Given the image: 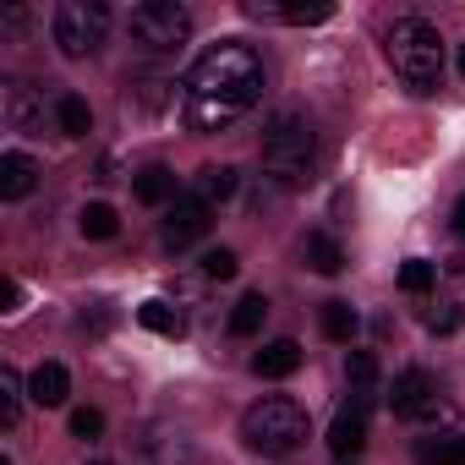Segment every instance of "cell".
<instances>
[{
  "mask_svg": "<svg viewBox=\"0 0 465 465\" xmlns=\"http://www.w3.org/2000/svg\"><path fill=\"white\" fill-rule=\"evenodd\" d=\"M263 99V55L242 39H219L181 83V121L192 132H224Z\"/></svg>",
  "mask_w": 465,
  "mask_h": 465,
  "instance_id": "1",
  "label": "cell"
},
{
  "mask_svg": "<svg viewBox=\"0 0 465 465\" xmlns=\"http://www.w3.org/2000/svg\"><path fill=\"white\" fill-rule=\"evenodd\" d=\"M383 55H389L394 77L411 94H432L438 77H443V39H438V28L427 17H400L383 34Z\"/></svg>",
  "mask_w": 465,
  "mask_h": 465,
  "instance_id": "2",
  "label": "cell"
},
{
  "mask_svg": "<svg viewBox=\"0 0 465 465\" xmlns=\"http://www.w3.org/2000/svg\"><path fill=\"white\" fill-rule=\"evenodd\" d=\"M263 170L280 186H307L318 175V132L302 115H274L263 132Z\"/></svg>",
  "mask_w": 465,
  "mask_h": 465,
  "instance_id": "3",
  "label": "cell"
},
{
  "mask_svg": "<svg viewBox=\"0 0 465 465\" xmlns=\"http://www.w3.org/2000/svg\"><path fill=\"white\" fill-rule=\"evenodd\" d=\"M242 438H247V449L280 460V454H291V449L307 443V411L296 400H285V394H269V400H258L242 416Z\"/></svg>",
  "mask_w": 465,
  "mask_h": 465,
  "instance_id": "4",
  "label": "cell"
},
{
  "mask_svg": "<svg viewBox=\"0 0 465 465\" xmlns=\"http://www.w3.org/2000/svg\"><path fill=\"white\" fill-rule=\"evenodd\" d=\"M126 34H132L137 50L170 55V50H181L192 39V12L175 6V0H143V6H132V17H126Z\"/></svg>",
  "mask_w": 465,
  "mask_h": 465,
  "instance_id": "5",
  "label": "cell"
},
{
  "mask_svg": "<svg viewBox=\"0 0 465 465\" xmlns=\"http://www.w3.org/2000/svg\"><path fill=\"white\" fill-rule=\"evenodd\" d=\"M110 34V12L99 6V0H66V6H55V45L61 55L83 61V55H99Z\"/></svg>",
  "mask_w": 465,
  "mask_h": 465,
  "instance_id": "6",
  "label": "cell"
},
{
  "mask_svg": "<svg viewBox=\"0 0 465 465\" xmlns=\"http://www.w3.org/2000/svg\"><path fill=\"white\" fill-rule=\"evenodd\" d=\"M389 405H394V416H416V421H449V416H454V405L443 400L438 378H432V372H421V367H411V372H400V378H394Z\"/></svg>",
  "mask_w": 465,
  "mask_h": 465,
  "instance_id": "7",
  "label": "cell"
},
{
  "mask_svg": "<svg viewBox=\"0 0 465 465\" xmlns=\"http://www.w3.org/2000/svg\"><path fill=\"white\" fill-rule=\"evenodd\" d=\"M208 213H213V208H208L197 192L175 197V203H170V213H164V224H159L164 247H170V252H181V247H192L197 236H208Z\"/></svg>",
  "mask_w": 465,
  "mask_h": 465,
  "instance_id": "8",
  "label": "cell"
},
{
  "mask_svg": "<svg viewBox=\"0 0 465 465\" xmlns=\"http://www.w3.org/2000/svg\"><path fill=\"white\" fill-rule=\"evenodd\" d=\"M329 449H334L340 460H351V454L367 449V400L340 405V416H334V427H329Z\"/></svg>",
  "mask_w": 465,
  "mask_h": 465,
  "instance_id": "9",
  "label": "cell"
},
{
  "mask_svg": "<svg viewBox=\"0 0 465 465\" xmlns=\"http://www.w3.org/2000/svg\"><path fill=\"white\" fill-rule=\"evenodd\" d=\"M6 121H12L17 132H45V99H39V88L12 83V88H6Z\"/></svg>",
  "mask_w": 465,
  "mask_h": 465,
  "instance_id": "10",
  "label": "cell"
},
{
  "mask_svg": "<svg viewBox=\"0 0 465 465\" xmlns=\"http://www.w3.org/2000/svg\"><path fill=\"white\" fill-rule=\"evenodd\" d=\"M34 186H39V164L28 153H6V159H0V197H6V203H23Z\"/></svg>",
  "mask_w": 465,
  "mask_h": 465,
  "instance_id": "11",
  "label": "cell"
},
{
  "mask_svg": "<svg viewBox=\"0 0 465 465\" xmlns=\"http://www.w3.org/2000/svg\"><path fill=\"white\" fill-rule=\"evenodd\" d=\"M302 367V345L296 340H269L258 356H252V372L258 378H291Z\"/></svg>",
  "mask_w": 465,
  "mask_h": 465,
  "instance_id": "12",
  "label": "cell"
},
{
  "mask_svg": "<svg viewBox=\"0 0 465 465\" xmlns=\"http://www.w3.org/2000/svg\"><path fill=\"white\" fill-rule=\"evenodd\" d=\"M28 394H34V405H66V394H72L66 367L61 361H39L34 378H28Z\"/></svg>",
  "mask_w": 465,
  "mask_h": 465,
  "instance_id": "13",
  "label": "cell"
},
{
  "mask_svg": "<svg viewBox=\"0 0 465 465\" xmlns=\"http://www.w3.org/2000/svg\"><path fill=\"white\" fill-rule=\"evenodd\" d=\"M50 115H55V132H61V137H88V132H94V110H88V99H77V94H55Z\"/></svg>",
  "mask_w": 465,
  "mask_h": 465,
  "instance_id": "14",
  "label": "cell"
},
{
  "mask_svg": "<svg viewBox=\"0 0 465 465\" xmlns=\"http://www.w3.org/2000/svg\"><path fill=\"white\" fill-rule=\"evenodd\" d=\"M236 186H242V175H236V164H208L203 175H197V197L213 208V203H230L236 197Z\"/></svg>",
  "mask_w": 465,
  "mask_h": 465,
  "instance_id": "15",
  "label": "cell"
},
{
  "mask_svg": "<svg viewBox=\"0 0 465 465\" xmlns=\"http://www.w3.org/2000/svg\"><path fill=\"white\" fill-rule=\"evenodd\" d=\"M137 323L153 329V334H164V340H181V334H186V318H181L170 302H143V307H137Z\"/></svg>",
  "mask_w": 465,
  "mask_h": 465,
  "instance_id": "16",
  "label": "cell"
},
{
  "mask_svg": "<svg viewBox=\"0 0 465 465\" xmlns=\"http://www.w3.org/2000/svg\"><path fill=\"white\" fill-rule=\"evenodd\" d=\"M302 252H307V263H312L318 274H340V269H345V252H340V242L329 236V230H312Z\"/></svg>",
  "mask_w": 465,
  "mask_h": 465,
  "instance_id": "17",
  "label": "cell"
},
{
  "mask_svg": "<svg viewBox=\"0 0 465 465\" xmlns=\"http://www.w3.org/2000/svg\"><path fill=\"white\" fill-rule=\"evenodd\" d=\"M263 318H269V302L252 291V296H242L236 307H230V334L247 340V334H258V329H263Z\"/></svg>",
  "mask_w": 465,
  "mask_h": 465,
  "instance_id": "18",
  "label": "cell"
},
{
  "mask_svg": "<svg viewBox=\"0 0 465 465\" xmlns=\"http://www.w3.org/2000/svg\"><path fill=\"white\" fill-rule=\"evenodd\" d=\"M132 192H137V203H164V197H175V175L164 164H148V170H137Z\"/></svg>",
  "mask_w": 465,
  "mask_h": 465,
  "instance_id": "19",
  "label": "cell"
},
{
  "mask_svg": "<svg viewBox=\"0 0 465 465\" xmlns=\"http://www.w3.org/2000/svg\"><path fill=\"white\" fill-rule=\"evenodd\" d=\"M356 307L351 302H323V334L334 340V345H351V334H356Z\"/></svg>",
  "mask_w": 465,
  "mask_h": 465,
  "instance_id": "20",
  "label": "cell"
},
{
  "mask_svg": "<svg viewBox=\"0 0 465 465\" xmlns=\"http://www.w3.org/2000/svg\"><path fill=\"white\" fill-rule=\"evenodd\" d=\"M416 460L421 465H465V438H421Z\"/></svg>",
  "mask_w": 465,
  "mask_h": 465,
  "instance_id": "21",
  "label": "cell"
},
{
  "mask_svg": "<svg viewBox=\"0 0 465 465\" xmlns=\"http://www.w3.org/2000/svg\"><path fill=\"white\" fill-rule=\"evenodd\" d=\"M77 224H83V236H88V242H110L115 230H121V219H115V208H110V203H88Z\"/></svg>",
  "mask_w": 465,
  "mask_h": 465,
  "instance_id": "22",
  "label": "cell"
},
{
  "mask_svg": "<svg viewBox=\"0 0 465 465\" xmlns=\"http://www.w3.org/2000/svg\"><path fill=\"white\" fill-rule=\"evenodd\" d=\"M23 416V378L17 367H0V427H17Z\"/></svg>",
  "mask_w": 465,
  "mask_h": 465,
  "instance_id": "23",
  "label": "cell"
},
{
  "mask_svg": "<svg viewBox=\"0 0 465 465\" xmlns=\"http://www.w3.org/2000/svg\"><path fill=\"white\" fill-rule=\"evenodd\" d=\"M345 378H351L356 400H367V394L378 389V361H372V351H351V361H345Z\"/></svg>",
  "mask_w": 465,
  "mask_h": 465,
  "instance_id": "24",
  "label": "cell"
},
{
  "mask_svg": "<svg viewBox=\"0 0 465 465\" xmlns=\"http://www.w3.org/2000/svg\"><path fill=\"white\" fill-rule=\"evenodd\" d=\"M236 252H230V247H213V252H203V274L208 280H236Z\"/></svg>",
  "mask_w": 465,
  "mask_h": 465,
  "instance_id": "25",
  "label": "cell"
},
{
  "mask_svg": "<svg viewBox=\"0 0 465 465\" xmlns=\"http://www.w3.org/2000/svg\"><path fill=\"white\" fill-rule=\"evenodd\" d=\"M427 285H432V263H427V258H411V263L400 269V291H411V296H421Z\"/></svg>",
  "mask_w": 465,
  "mask_h": 465,
  "instance_id": "26",
  "label": "cell"
},
{
  "mask_svg": "<svg viewBox=\"0 0 465 465\" xmlns=\"http://www.w3.org/2000/svg\"><path fill=\"white\" fill-rule=\"evenodd\" d=\"M104 432V416L94 411V405H83V411H72V438H83V443H94Z\"/></svg>",
  "mask_w": 465,
  "mask_h": 465,
  "instance_id": "27",
  "label": "cell"
},
{
  "mask_svg": "<svg viewBox=\"0 0 465 465\" xmlns=\"http://www.w3.org/2000/svg\"><path fill=\"white\" fill-rule=\"evenodd\" d=\"M427 329H432V334H454V329H460V307L443 302L438 312H427Z\"/></svg>",
  "mask_w": 465,
  "mask_h": 465,
  "instance_id": "28",
  "label": "cell"
},
{
  "mask_svg": "<svg viewBox=\"0 0 465 465\" xmlns=\"http://www.w3.org/2000/svg\"><path fill=\"white\" fill-rule=\"evenodd\" d=\"M454 236H460V242H465V197H460V203H454Z\"/></svg>",
  "mask_w": 465,
  "mask_h": 465,
  "instance_id": "29",
  "label": "cell"
},
{
  "mask_svg": "<svg viewBox=\"0 0 465 465\" xmlns=\"http://www.w3.org/2000/svg\"><path fill=\"white\" fill-rule=\"evenodd\" d=\"M460 77H465V45H460Z\"/></svg>",
  "mask_w": 465,
  "mask_h": 465,
  "instance_id": "30",
  "label": "cell"
},
{
  "mask_svg": "<svg viewBox=\"0 0 465 465\" xmlns=\"http://www.w3.org/2000/svg\"><path fill=\"white\" fill-rule=\"evenodd\" d=\"M88 465H110V460H88Z\"/></svg>",
  "mask_w": 465,
  "mask_h": 465,
  "instance_id": "31",
  "label": "cell"
}]
</instances>
